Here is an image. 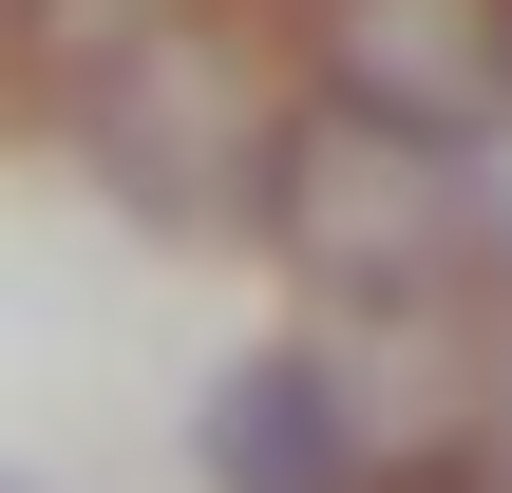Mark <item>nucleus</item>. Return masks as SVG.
Listing matches in <instances>:
<instances>
[{
    "instance_id": "obj_1",
    "label": "nucleus",
    "mask_w": 512,
    "mask_h": 493,
    "mask_svg": "<svg viewBox=\"0 0 512 493\" xmlns=\"http://www.w3.org/2000/svg\"><path fill=\"white\" fill-rule=\"evenodd\" d=\"M247 209H266V247H285L304 304H380V323H399V304H437V285L475 266L456 133H399V114H342V95H304V114L266 133Z\"/></svg>"
},
{
    "instance_id": "obj_2",
    "label": "nucleus",
    "mask_w": 512,
    "mask_h": 493,
    "mask_svg": "<svg viewBox=\"0 0 512 493\" xmlns=\"http://www.w3.org/2000/svg\"><path fill=\"white\" fill-rule=\"evenodd\" d=\"M323 19V95L399 114V133H494L512 114V0H304Z\"/></svg>"
},
{
    "instance_id": "obj_3",
    "label": "nucleus",
    "mask_w": 512,
    "mask_h": 493,
    "mask_svg": "<svg viewBox=\"0 0 512 493\" xmlns=\"http://www.w3.org/2000/svg\"><path fill=\"white\" fill-rule=\"evenodd\" d=\"M190 475L209 493H361V399L304 342H266V361H228L190 399Z\"/></svg>"
},
{
    "instance_id": "obj_4",
    "label": "nucleus",
    "mask_w": 512,
    "mask_h": 493,
    "mask_svg": "<svg viewBox=\"0 0 512 493\" xmlns=\"http://www.w3.org/2000/svg\"><path fill=\"white\" fill-rule=\"evenodd\" d=\"M456 190H475V266H512V114L456 133Z\"/></svg>"
},
{
    "instance_id": "obj_5",
    "label": "nucleus",
    "mask_w": 512,
    "mask_h": 493,
    "mask_svg": "<svg viewBox=\"0 0 512 493\" xmlns=\"http://www.w3.org/2000/svg\"><path fill=\"white\" fill-rule=\"evenodd\" d=\"M494 456H512V342H494Z\"/></svg>"
},
{
    "instance_id": "obj_6",
    "label": "nucleus",
    "mask_w": 512,
    "mask_h": 493,
    "mask_svg": "<svg viewBox=\"0 0 512 493\" xmlns=\"http://www.w3.org/2000/svg\"><path fill=\"white\" fill-rule=\"evenodd\" d=\"M0 493H38V475H0Z\"/></svg>"
},
{
    "instance_id": "obj_7",
    "label": "nucleus",
    "mask_w": 512,
    "mask_h": 493,
    "mask_svg": "<svg viewBox=\"0 0 512 493\" xmlns=\"http://www.w3.org/2000/svg\"><path fill=\"white\" fill-rule=\"evenodd\" d=\"M475 493H512V475H475Z\"/></svg>"
},
{
    "instance_id": "obj_8",
    "label": "nucleus",
    "mask_w": 512,
    "mask_h": 493,
    "mask_svg": "<svg viewBox=\"0 0 512 493\" xmlns=\"http://www.w3.org/2000/svg\"><path fill=\"white\" fill-rule=\"evenodd\" d=\"M0 19H19V0H0Z\"/></svg>"
}]
</instances>
